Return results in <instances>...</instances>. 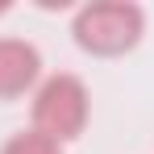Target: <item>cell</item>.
Returning <instances> with one entry per match:
<instances>
[{"label": "cell", "instance_id": "1", "mask_svg": "<svg viewBox=\"0 0 154 154\" xmlns=\"http://www.w3.org/2000/svg\"><path fill=\"white\" fill-rule=\"evenodd\" d=\"M146 13L129 0H100V4H83L75 13V42L88 54H125L142 42Z\"/></svg>", "mask_w": 154, "mask_h": 154}, {"label": "cell", "instance_id": "2", "mask_svg": "<svg viewBox=\"0 0 154 154\" xmlns=\"http://www.w3.org/2000/svg\"><path fill=\"white\" fill-rule=\"evenodd\" d=\"M88 125V88L79 75L58 71L33 92V129L54 137L58 146L79 137Z\"/></svg>", "mask_w": 154, "mask_h": 154}, {"label": "cell", "instance_id": "3", "mask_svg": "<svg viewBox=\"0 0 154 154\" xmlns=\"http://www.w3.org/2000/svg\"><path fill=\"white\" fill-rule=\"evenodd\" d=\"M42 75V54L21 38H0V100L29 92Z\"/></svg>", "mask_w": 154, "mask_h": 154}, {"label": "cell", "instance_id": "4", "mask_svg": "<svg viewBox=\"0 0 154 154\" xmlns=\"http://www.w3.org/2000/svg\"><path fill=\"white\" fill-rule=\"evenodd\" d=\"M0 154H63V146L46 133H38V129H25V133H13L0 146Z\"/></svg>", "mask_w": 154, "mask_h": 154}]
</instances>
